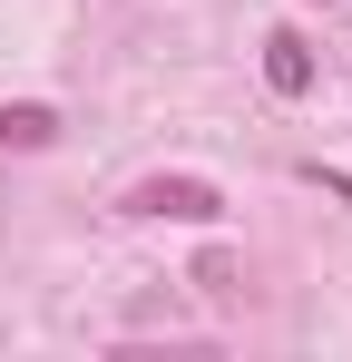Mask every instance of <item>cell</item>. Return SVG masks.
<instances>
[{
    "label": "cell",
    "mask_w": 352,
    "mask_h": 362,
    "mask_svg": "<svg viewBox=\"0 0 352 362\" xmlns=\"http://www.w3.org/2000/svg\"><path fill=\"white\" fill-rule=\"evenodd\" d=\"M127 216H176V226H216V216H225V186H216V177H137V186H127Z\"/></svg>",
    "instance_id": "cell-1"
},
{
    "label": "cell",
    "mask_w": 352,
    "mask_h": 362,
    "mask_svg": "<svg viewBox=\"0 0 352 362\" xmlns=\"http://www.w3.org/2000/svg\"><path fill=\"white\" fill-rule=\"evenodd\" d=\"M264 88L274 98H313V40L303 30H264Z\"/></svg>",
    "instance_id": "cell-2"
},
{
    "label": "cell",
    "mask_w": 352,
    "mask_h": 362,
    "mask_svg": "<svg viewBox=\"0 0 352 362\" xmlns=\"http://www.w3.org/2000/svg\"><path fill=\"white\" fill-rule=\"evenodd\" d=\"M49 137H59V108H40V98L0 108V147H49Z\"/></svg>",
    "instance_id": "cell-3"
},
{
    "label": "cell",
    "mask_w": 352,
    "mask_h": 362,
    "mask_svg": "<svg viewBox=\"0 0 352 362\" xmlns=\"http://www.w3.org/2000/svg\"><path fill=\"white\" fill-rule=\"evenodd\" d=\"M186 284H206V294H235V284H245V264H235L225 245H206V255H196V274H186Z\"/></svg>",
    "instance_id": "cell-4"
},
{
    "label": "cell",
    "mask_w": 352,
    "mask_h": 362,
    "mask_svg": "<svg viewBox=\"0 0 352 362\" xmlns=\"http://www.w3.org/2000/svg\"><path fill=\"white\" fill-rule=\"evenodd\" d=\"M323 10H343V0H323Z\"/></svg>",
    "instance_id": "cell-5"
}]
</instances>
